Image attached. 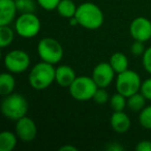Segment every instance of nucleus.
<instances>
[{"mask_svg":"<svg viewBox=\"0 0 151 151\" xmlns=\"http://www.w3.org/2000/svg\"><path fill=\"white\" fill-rule=\"evenodd\" d=\"M77 9H78V6L73 2V0H61L56 11L62 18L69 20L75 17Z\"/></svg>","mask_w":151,"mask_h":151,"instance_id":"obj_18","label":"nucleus"},{"mask_svg":"<svg viewBox=\"0 0 151 151\" xmlns=\"http://www.w3.org/2000/svg\"><path fill=\"white\" fill-rule=\"evenodd\" d=\"M18 13L16 0H0V26L9 25Z\"/></svg>","mask_w":151,"mask_h":151,"instance_id":"obj_12","label":"nucleus"},{"mask_svg":"<svg viewBox=\"0 0 151 151\" xmlns=\"http://www.w3.org/2000/svg\"><path fill=\"white\" fill-rule=\"evenodd\" d=\"M78 25L87 30H96L104 24V13L99 5L93 2H83L78 5L75 15Z\"/></svg>","mask_w":151,"mask_h":151,"instance_id":"obj_1","label":"nucleus"},{"mask_svg":"<svg viewBox=\"0 0 151 151\" xmlns=\"http://www.w3.org/2000/svg\"><path fill=\"white\" fill-rule=\"evenodd\" d=\"M18 136L16 132L3 130L0 134V151H13L18 143Z\"/></svg>","mask_w":151,"mask_h":151,"instance_id":"obj_17","label":"nucleus"},{"mask_svg":"<svg viewBox=\"0 0 151 151\" xmlns=\"http://www.w3.org/2000/svg\"><path fill=\"white\" fill-rule=\"evenodd\" d=\"M115 70L108 62H101L94 66L92 70V79L99 88H108L115 79Z\"/></svg>","mask_w":151,"mask_h":151,"instance_id":"obj_10","label":"nucleus"},{"mask_svg":"<svg viewBox=\"0 0 151 151\" xmlns=\"http://www.w3.org/2000/svg\"><path fill=\"white\" fill-rule=\"evenodd\" d=\"M110 124L112 129L117 134H124L128 132L132 126V120L129 116L124 111L113 112L111 118H110Z\"/></svg>","mask_w":151,"mask_h":151,"instance_id":"obj_14","label":"nucleus"},{"mask_svg":"<svg viewBox=\"0 0 151 151\" xmlns=\"http://www.w3.org/2000/svg\"><path fill=\"white\" fill-rule=\"evenodd\" d=\"M42 22L34 13L20 14L15 20V31L20 37L33 38L40 33Z\"/></svg>","mask_w":151,"mask_h":151,"instance_id":"obj_5","label":"nucleus"},{"mask_svg":"<svg viewBox=\"0 0 151 151\" xmlns=\"http://www.w3.org/2000/svg\"><path fill=\"white\" fill-rule=\"evenodd\" d=\"M109 63L111 64V66L113 67V69L117 75L128 69V65H129L127 56L122 52L113 53L109 59Z\"/></svg>","mask_w":151,"mask_h":151,"instance_id":"obj_15","label":"nucleus"},{"mask_svg":"<svg viewBox=\"0 0 151 151\" xmlns=\"http://www.w3.org/2000/svg\"><path fill=\"white\" fill-rule=\"evenodd\" d=\"M15 38V32L9 27V25L0 26V47L2 49L11 46Z\"/></svg>","mask_w":151,"mask_h":151,"instance_id":"obj_21","label":"nucleus"},{"mask_svg":"<svg viewBox=\"0 0 151 151\" xmlns=\"http://www.w3.org/2000/svg\"><path fill=\"white\" fill-rule=\"evenodd\" d=\"M129 34L134 40L146 42L151 40V21L145 17H137L129 25Z\"/></svg>","mask_w":151,"mask_h":151,"instance_id":"obj_9","label":"nucleus"},{"mask_svg":"<svg viewBox=\"0 0 151 151\" xmlns=\"http://www.w3.org/2000/svg\"><path fill=\"white\" fill-rule=\"evenodd\" d=\"M61 0H36V3L45 11H54L57 9Z\"/></svg>","mask_w":151,"mask_h":151,"instance_id":"obj_25","label":"nucleus"},{"mask_svg":"<svg viewBox=\"0 0 151 151\" xmlns=\"http://www.w3.org/2000/svg\"><path fill=\"white\" fill-rule=\"evenodd\" d=\"M142 64L145 70L151 75V46L146 48L144 54L142 55Z\"/></svg>","mask_w":151,"mask_h":151,"instance_id":"obj_26","label":"nucleus"},{"mask_svg":"<svg viewBox=\"0 0 151 151\" xmlns=\"http://www.w3.org/2000/svg\"><path fill=\"white\" fill-rule=\"evenodd\" d=\"M110 95L109 92L107 91V88H97L96 92L94 93V96H93V101L97 105H106L108 101H110Z\"/></svg>","mask_w":151,"mask_h":151,"instance_id":"obj_24","label":"nucleus"},{"mask_svg":"<svg viewBox=\"0 0 151 151\" xmlns=\"http://www.w3.org/2000/svg\"><path fill=\"white\" fill-rule=\"evenodd\" d=\"M76 78H77V75H76L75 69L69 65L62 64L56 67L55 82L60 87L68 88Z\"/></svg>","mask_w":151,"mask_h":151,"instance_id":"obj_13","label":"nucleus"},{"mask_svg":"<svg viewBox=\"0 0 151 151\" xmlns=\"http://www.w3.org/2000/svg\"><path fill=\"white\" fill-rule=\"evenodd\" d=\"M18 13H34L36 7V3L33 0H16Z\"/></svg>","mask_w":151,"mask_h":151,"instance_id":"obj_23","label":"nucleus"},{"mask_svg":"<svg viewBox=\"0 0 151 151\" xmlns=\"http://www.w3.org/2000/svg\"><path fill=\"white\" fill-rule=\"evenodd\" d=\"M1 113L5 118L17 121L28 113V101L20 93H11L1 101Z\"/></svg>","mask_w":151,"mask_h":151,"instance_id":"obj_3","label":"nucleus"},{"mask_svg":"<svg viewBox=\"0 0 151 151\" xmlns=\"http://www.w3.org/2000/svg\"><path fill=\"white\" fill-rule=\"evenodd\" d=\"M145 50H146V48H145L144 42H143L134 40L132 44V46H130V52H132L134 56H142V55L144 54Z\"/></svg>","mask_w":151,"mask_h":151,"instance_id":"obj_27","label":"nucleus"},{"mask_svg":"<svg viewBox=\"0 0 151 151\" xmlns=\"http://www.w3.org/2000/svg\"><path fill=\"white\" fill-rule=\"evenodd\" d=\"M139 123L143 128L151 130V105L146 106L141 112H139Z\"/></svg>","mask_w":151,"mask_h":151,"instance_id":"obj_22","label":"nucleus"},{"mask_svg":"<svg viewBox=\"0 0 151 151\" xmlns=\"http://www.w3.org/2000/svg\"><path fill=\"white\" fill-rule=\"evenodd\" d=\"M30 56L24 50H12L7 52L3 59L5 68L12 73H22L30 66Z\"/></svg>","mask_w":151,"mask_h":151,"instance_id":"obj_8","label":"nucleus"},{"mask_svg":"<svg viewBox=\"0 0 151 151\" xmlns=\"http://www.w3.org/2000/svg\"><path fill=\"white\" fill-rule=\"evenodd\" d=\"M38 57L40 60L57 64L63 58V48L57 40L53 37H44L38 42L36 47Z\"/></svg>","mask_w":151,"mask_h":151,"instance_id":"obj_6","label":"nucleus"},{"mask_svg":"<svg viewBox=\"0 0 151 151\" xmlns=\"http://www.w3.org/2000/svg\"><path fill=\"white\" fill-rule=\"evenodd\" d=\"M16 79L13 73L9 71H5L0 75V94L2 96L11 94L15 91Z\"/></svg>","mask_w":151,"mask_h":151,"instance_id":"obj_16","label":"nucleus"},{"mask_svg":"<svg viewBox=\"0 0 151 151\" xmlns=\"http://www.w3.org/2000/svg\"><path fill=\"white\" fill-rule=\"evenodd\" d=\"M137 151H151V140H142L136 145Z\"/></svg>","mask_w":151,"mask_h":151,"instance_id":"obj_29","label":"nucleus"},{"mask_svg":"<svg viewBox=\"0 0 151 151\" xmlns=\"http://www.w3.org/2000/svg\"><path fill=\"white\" fill-rule=\"evenodd\" d=\"M140 91H141V93L146 97L147 101H151V77L146 79L145 81H143Z\"/></svg>","mask_w":151,"mask_h":151,"instance_id":"obj_28","label":"nucleus"},{"mask_svg":"<svg viewBox=\"0 0 151 151\" xmlns=\"http://www.w3.org/2000/svg\"><path fill=\"white\" fill-rule=\"evenodd\" d=\"M146 97L139 91L127 97V108L132 112H141L146 107Z\"/></svg>","mask_w":151,"mask_h":151,"instance_id":"obj_19","label":"nucleus"},{"mask_svg":"<svg viewBox=\"0 0 151 151\" xmlns=\"http://www.w3.org/2000/svg\"><path fill=\"white\" fill-rule=\"evenodd\" d=\"M60 151H77L78 150V148L76 146H73V145H64V146L60 147V149H59Z\"/></svg>","mask_w":151,"mask_h":151,"instance_id":"obj_31","label":"nucleus"},{"mask_svg":"<svg viewBox=\"0 0 151 151\" xmlns=\"http://www.w3.org/2000/svg\"><path fill=\"white\" fill-rule=\"evenodd\" d=\"M109 104L113 112L124 111V109L127 108V97L116 91V93L110 97Z\"/></svg>","mask_w":151,"mask_h":151,"instance_id":"obj_20","label":"nucleus"},{"mask_svg":"<svg viewBox=\"0 0 151 151\" xmlns=\"http://www.w3.org/2000/svg\"><path fill=\"white\" fill-rule=\"evenodd\" d=\"M55 73L56 67L54 64L42 60L30 69L28 83L35 90H45L55 82Z\"/></svg>","mask_w":151,"mask_h":151,"instance_id":"obj_2","label":"nucleus"},{"mask_svg":"<svg viewBox=\"0 0 151 151\" xmlns=\"http://www.w3.org/2000/svg\"><path fill=\"white\" fill-rule=\"evenodd\" d=\"M97 85L89 76H77L71 85L68 87L70 96L78 101H90L94 96V93L97 90Z\"/></svg>","mask_w":151,"mask_h":151,"instance_id":"obj_4","label":"nucleus"},{"mask_svg":"<svg viewBox=\"0 0 151 151\" xmlns=\"http://www.w3.org/2000/svg\"><path fill=\"white\" fill-rule=\"evenodd\" d=\"M15 132L17 134L19 140L25 143H29L36 138L37 134V126L33 119L27 115L16 121Z\"/></svg>","mask_w":151,"mask_h":151,"instance_id":"obj_11","label":"nucleus"},{"mask_svg":"<svg viewBox=\"0 0 151 151\" xmlns=\"http://www.w3.org/2000/svg\"><path fill=\"white\" fill-rule=\"evenodd\" d=\"M107 149L111 151H121L122 149H123V147L120 146L118 143H112L111 145H109V146L107 147Z\"/></svg>","mask_w":151,"mask_h":151,"instance_id":"obj_30","label":"nucleus"},{"mask_svg":"<svg viewBox=\"0 0 151 151\" xmlns=\"http://www.w3.org/2000/svg\"><path fill=\"white\" fill-rule=\"evenodd\" d=\"M141 86L142 81L140 75L129 68L123 73H118L116 77V91L126 97L139 92L141 90Z\"/></svg>","mask_w":151,"mask_h":151,"instance_id":"obj_7","label":"nucleus"}]
</instances>
